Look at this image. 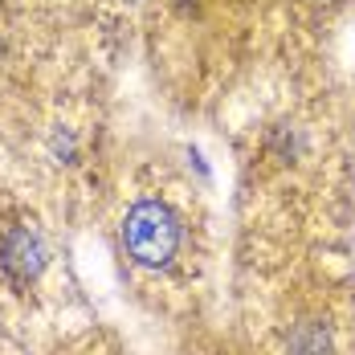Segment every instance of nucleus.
Instances as JSON below:
<instances>
[{
  "label": "nucleus",
  "mask_w": 355,
  "mask_h": 355,
  "mask_svg": "<svg viewBox=\"0 0 355 355\" xmlns=\"http://www.w3.org/2000/svg\"><path fill=\"white\" fill-rule=\"evenodd\" d=\"M41 355H127V352L114 335L98 331V327H73L62 339H53Z\"/></svg>",
  "instance_id": "obj_4"
},
{
  "label": "nucleus",
  "mask_w": 355,
  "mask_h": 355,
  "mask_svg": "<svg viewBox=\"0 0 355 355\" xmlns=\"http://www.w3.org/2000/svg\"><path fill=\"white\" fill-rule=\"evenodd\" d=\"M62 225L66 213L0 139V322L8 335L41 343V352L73 331L66 327L73 282Z\"/></svg>",
  "instance_id": "obj_1"
},
{
  "label": "nucleus",
  "mask_w": 355,
  "mask_h": 355,
  "mask_svg": "<svg viewBox=\"0 0 355 355\" xmlns=\"http://www.w3.org/2000/svg\"><path fill=\"white\" fill-rule=\"evenodd\" d=\"M274 355H352L347 319L335 302L315 294L286 302L274 319Z\"/></svg>",
  "instance_id": "obj_3"
},
{
  "label": "nucleus",
  "mask_w": 355,
  "mask_h": 355,
  "mask_svg": "<svg viewBox=\"0 0 355 355\" xmlns=\"http://www.w3.org/2000/svg\"><path fill=\"white\" fill-rule=\"evenodd\" d=\"M114 205L110 237L123 270L151 294H176L200 266L196 216L180 200V188L164 176H135L123 192H110Z\"/></svg>",
  "instance_id": "obj_2"
}]
</instances>
